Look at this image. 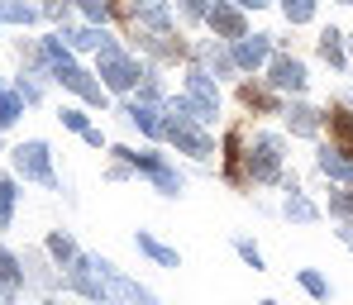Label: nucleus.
<instances>
[{
	"instance_id": "obj_8",
	"label": "nucleus",
	"mask_w": 353,
	"mask_h": 305,
	"mask_svg": "<svg viewBox=\"0 0 353 305\" xmlns=\"http://www.w3.org/2000/svg\"><path fill=\"white\" fill-rule=\"evenodd\" d=\"M205 19L215 24V34H225V39H243V19H239V10H230V5L205 10Z\"/></svg>"
},
{
	"instance_id": "obj_26",
	"label": "nucleus",
	"mask_w": 353,
	"mask_h": 305,
	"mask_svg": "<svg viewBox=\"0 0 353 305\" xmlns=\"http://www.w3.org/2000/svg\"><path fill=\"white\" fill-rule=\"evenodd\" d=\"M0 14H5V19H34L29 5H0Z\"/></svg>"
},
{
	"instance_id": "obj_12",
	"label": "nucleus",
	"mask_w": 353,
	"mask_h": 305,
	"mask_svg": "<svg viewBox=\"0 0 353 305\" xmlns=\"http://www.w3.org/2000/svg\"><path fill=\"white\" fill-rule=\"evenodd\" d=\"M330 129H334L339 148L353 158V115H349V110H330Z\"/></svg>"
},
{
	"instance_id": "obj_33",
	"label": "nucleus",
	"mask_w": 353,
	"mask_h": 305,
	"mask_svg": "<svg viewBox=\"0 0 353 305\" xmlns=\"http://www.w3.org/2000/svg\"><path fill=\"white\" fill-rule=\"evenodd\" d=\"M349 5H353V0H349Z\"/></svg>"
},
{
	"instance_id": "obj_27",
	"label": "nucleus",
	"mask_w": 353,
	"mask_h": 305,
	"mask_svg": "<svg viewBox=\"0 0 353 305\" xmlns=\"http://www.w3.org/2000/svg\"><path fill=\"white\" fill-rule=\"evenodd\" d=\"M301 286H305V291H310V296H325V282H320V277H315V272H301Z\"/></svg>"
},
{
	"instance_id": "obj_20",
	"label": "nucleus",
	"mask_w": 353,
	"mask_h": 305,
	"mask_svg": "<svg viewBox=\"0 0 353 305\" xmlns=\"http://www.w3.org/2000/svg\"><path fill=\"white\" fill-rule=\"evenodd\" d=\"M292 129L296 134H315V110H310V105H296L292 110Z\"/></svg>"
},
{
	"instance_id": "obj_6",
	"label": "nucleus",
	"mask_w": 353,
	"mask_h": 305,
	"mask_svg": "<svg viewBox=\"0 0 353 305\" xmlns=\"http://www.w3.org/2000/svg\"><path fill=\"white\" fill-rule=\"evenodd\" d=\"M14 167L34 182H53V167H48V148L43 143H19L14 148Z\"/></svg>"
},
{
	"instance_id": "obj_15",
	"label": "nucleus",
	"mask_w": 353,
	"mask_h": 305,
	"mask_svg": "<svg viewBox=\"0 0 353 305\" xmlns=\"http://www.w3.org/2000/svg\"><path fill=\"white\" fill-rule=\"evenodd\" d=\"M139 14H143L153 29H168V5H163V0H139Z\"/></svg>"
},
{
	"instance_id": "obj_3",
	"label": "nucleus",
	"mask_w": 353,
	"mask_h": 305,
	"mask_svg": "<svg viewBox=\"0 0 353 305\" xmlns=\"http://www.w3.org/2000/svg\"><path fill=\"white\" fill-rule=\"evenodd\" d=\"M172 110H176V115H191V120L215 115V86H210V76H205V72H191V96H186V101H176Z\"/></svg>"
},
{
	"instance_id": "obj_32",
	"label": "nucleus",
	"mask_w": 353,
	"mask_h": 305,
	"mask_svg": "<svg viewBox=\"0 0 353 305\" xmlns=\"http://www.w3.org/2000/svg\"><path fill=\"white\" fill-rule=\"evenodd\" d=\"M234 5H253V10H258V5H263V0H234Z\"/></svg>"
},
{
	"instance_id": "obj_10",
	"label": "nucleus",
	"mask_w": 353,
	"mask_h": 305,
	"mask_svg": "<svg viewBox=\"0 0 353 305\" xmlns=\"http://www.w3.org/2000/svg\"><path fill=\"white\" fill-rule=\"evenodd\" d=\"M234 62L239 67H263V62H268V39H239Z\"/></svg>"
},
{
	"instance_id": "obj_1",
	"label": "nucleus",
	"mask_w": 353,
	"mask_h": 305,
	"mask_svg": "<svg viewBox=\"0 0 353 305\" xmlns=\"http://www.w3.org/2000/svg\"><path fill=\"white\" fill-rule=\"evenodd\" d=\"M158 134H163V138H172L176 148L196 153V158H210V153H215V143H210V138H205V134L191 124V115H176V110H172V120L158 124Z\"/></svg>"
},
{
	"instance_id": "obj_16",
	"label": "nucleus",
	"mask_w": 353,
	"mask_h": 305,
	"mask_svg": "<svg viewBox=\"0 0 353 305\" xmlns=\"http://www.w3.org/2000/svg\"><path fill=\"white\" fill-rule=\"evenodd\" d=\"M139 248H143L148 257H158L163 267H176V253H172V248H163L158 239H148V234H139Z\"/></svg>"
},
{
	"instance_id": "obj_24",
	"label": "nucleus",
	"mask_w": 353,
	"mask_h": 305,
	"mask_svg": "<svg viewBox=\"0 0 353 305\" xmlns=\"http://www.w3.org/2000/svg\"><path fill=\"white\" fill-rule=\"evenodd\" d=\"M72 39V48H101V34L96 29H77V34H67Z\"/></svg>"
},
{
	"instance_id": "obj_31",
	"label": "nucleus",
	"mask_w": 353,
	"mask_h": 305,
	"mask_svg": "<svg viewBox=\"0 0 353 305\" xmlns=\"http://www.w3.org/2000/svg\"><path fill=\"white\" fill-rule=\"evenodd\" d=\"M181 10H186V14L196 19V14H205V0H181Z\"/></svg>"
},
{
	"instance_id": "obj_23",
	"label": "nucleus",
	"mask_w": 353,
	"mask_h": 305,
	"mask_svg": "<svg viewBox=\"0 0 353 305\" xmlns=\"http://www.w3.org/2000/svg\"><path fill=\"white\" fill-rule=\"evenodd\" d=\"M129 115H134V124H139V129H143V134H158V115H153V110H139V105H134V110H129Z\"/></svg>"
},
{
	"instance_id": "obj_22",
	"label": "nucleus",
	"mask_w": 353,
	"mask_h": 305,
	"mask_svg": "<svg viewBox=\"0 0 353 305\" xmlns=\"http://www.w3.org/2000/svg\"><path fill=\"white\" fill-rule=\"evenodd\" d=\"M287 210H292L296 220H315V205H310L305 196H296V191H292V200H287Z\"/></svg>"
},
{
	"instance_id": "obj_5",
	"label": "nucleus",
	"mask_w": 353,
	"mask_h": 305,
	"mask_svg": "<svg viewBox=\"0 0 353 305\" xmlns=\"http://www.w3.org/2000/svg\"><path fill=\"white\" fill-rule=\"evenodd\" d=\"M248 167H253V182H277V172H282V143L277 138H258L253 153H248Z\"/></svg>"
},
{
	"instance_id": "obj_17",
	"label": "nucleus",
	"mask_w": 353,
	"mask_h": 305,
	"mask_svg": "<svg viewBox=\"0 0 353 305\" xmlns=\"http://www.w3.org/2000/svg\"><path fill=\"white\" fill-rule=\"evenodd\" d=\"M320 53H325V62H330V67H344V48H339V34H334V29L320 39Z\"/></svg>"
},
{
	"instance_id": "obj_2",
	"label": "nucleus",
	"mask_w": 353,
	"mask_h": 305,
	"mask_svg": "<svg viewBox=\"0 0 353 305\" xmlns=\"http://www.w3.org/2000/svg\"><path fill=\"white\" fill-rule=\"evenodd\" d=\"M48 62H53V72H58L62 86H72V91H77L81 101H96V105H101V86H96V81H91V76H86V72H81L77 62L67 58L58 43H48Z\"/></svg>"
},
{
	"instance_id": "obj_29",
	"label": "nucleus",
	"mask_w": 353,
	"mask_h": 305,
	"mask_svg": "<svg viewBox=\"0 0 353 305\" xmlns=\"http://www.w3.org/2000/svg\"><path fill=\"white\" fill-rule=\"evenodd\" d=\"M62 124H67V129H77V134H86V120H81L77 110H62Z\"/></svg>"
},
{
	"instance_id": "obj_14",
	"label": "nucleus",
	"mask_w": 353,
	"mask_h": 305,
	"mask_svg": "<svg viewBox=\"0 0 353 305\" xmlns=\"http://www.w3.org/2000/svg\"><path fill=\"white\" fill-rule=\"evenodd\" d=\"M239 101H243V105H253V110H268V115L277 110V101H272L268 91H258V86H243V91H239Z\"/></svg>"
},
{
	"instance_id": "obj_25",
	"label": "nucleus",
	"mask_w": 353,
	"mask_h": 305,
	"mask_svg": "<svg viewBox=\"0 0 353 305\" xmlns=\"http://www.w3.org/2000/svg\"><path fill=\"white\" fill-rule=\"evenodd\" d=\"M10 210H14V186L0 182V224H10Z\"/></svg>"
},
{
	"instance_id": "obj_21",
	"label": "nucleus",
	"mask_w": 353,
	"mask_h": 305,
	"mask_svg": "<svg viewBox=\"0 0 353 305\" xmlns=\"http://www.w3.org/2000/svg\"><path fill=\"white\" fill-rule=\"evenodd\" d=\"M310 14H315V0H287V19L292 24H305Z\"/></svg>"
},
{
	"instance_id": "obj_19",
	"label": "nucleus",
	"mask_w": 353,
	"mask_h": 305,
	"mask_svg": "<svg viewBox=\"0 0 353 305\" xmlns=\"http://www.w3.org/2000/svg\"><path fill=\"white\" fill-rule=\"evenodd\" d=\"M24 110V96H10V91H0V124H14V115Z\"/></svg>"
},
{
	"instance_id": "obj_4",
	"label": "nucleus",
	"mask_w": 353,
	"mask_h": 305,
	"mask_svg": "<svg viewBox=\"0 0 353 305\" xmlns=\"http://www.w3.org/2000/svg\"><path fill=\"white\" fill-rule=\"evenodd\" d=\"M101 76H105V86H110V91H129V86L139 81V67H134V62H124L115 53V43H105V39H101Z\"/></svg>"
},
{
	"instance_id": "obj_28",
	"label": "nucleus",
	"mask_w": 353,
	"mask_h": 305,
	"mask_svg": "<svg viewBox=\"0 0 353 305\" xmlns=\"http://www.w3.org/2000/svg\"><path fill=\"white\" fill-rule=\"evenodd\" d=\"M48 248H53V257H72V244H67L62 234H53V239H48Z\"/></svg>"
},
{
	"instance_id": "obj_11",
	"label": "nucleus",
	"mask_w": 353,
	"mask_h": 305,
	"mask_svg": "<svg viewBox=\"0 0 353 305\" xmlns=\"http://www.w3.org/2000/svg\"><path fill=\"white\" fill-rule=\"evenodd\" d=\"M320 172L325 177H334V182H353V158H339V153H320Z\"/></svg>"
},
{
	"instance_id": "obj_18",
	"label": "nucleus",
	"mask_w": 353,
	"mask_h": 305,
	"mask_svg": "<svg viewBox=\"0 0 353 305\" xmlns=\"http://www.w3.org/2000/svg\"><path fill=\"white\" fill-rule=\"evenodd\" d=\"M0 286H5V291L19 286V267H14V257H10L5 248H0Z\"/></svg>"
},
{
	"instance_id": "obj_30",
	"label": "nucleus",
	"mask_w": 353,
	"mask_h": 305,
	"mask_svg": "<svg viewBox=\"0 0 353 305\" xmlns=\"http://www.w3.org/2000/svg\"><path fill=\"white\" fill-rule=\"evenodd\" d=\"M334 210H339V215H353V191H339V196H334Z\"/></svg>"
},
{
	"instance_id": "obj_9",
	"label": "nucleus",
	"mask_w": 353,
	"mask_h": 305,
	"mask_svg": "<svg viewBox=\"0 0 353 305\" xmlns=\"http://www.w3.org/2000/svg\"><path fill=\"white\" fill-rule=\"evenodd\" d=\"M272 86H282V91H301V86H305V72H301V62L277 58V62H272Z\"/></svg>"
},
{
	"instance_id": "obj_7",
	"label": "nucleus",
	"mask_w": 353,
	"mask_h": 305,
	"mask_svg": "<svg viewBox=\"0 0 353 305\" xmlns=\"http://www.w3.org/2000/svg\"><path fill=\"white\" fill-rule=\"evenodd\" d=\"M119 153H124V158H129V162H139V167H143V172H148V177H153V182L163 186V191H181V177H176V172H168V167H163V158H153V153H129V148H119Z\"/></svg>"
},
{
	"instance_id": "obj_13",
	"label": "nucleus",
	"mask_w": 353,
	"mask_h": 305,
	"mask_svg": "<svg viewBox=\"0 0 353 305\" xmlns=\"http://www.w3.org/2000/svg\"><path fill=\"white\" fill-rule=\"evenodd\" d=\"M225 172L243 182V153H239V129H230V138H225Z\"/></svg>"
}]
</instances>
